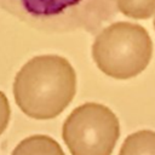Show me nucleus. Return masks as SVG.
<instances>
[{
  "label": "nucleus",
  "instance_id": "7ed1b4c3",
  "mask_svg": "<svg viewBox=\"0 0 155 155\" xmlns=\"http://www.w3.org/2000/svg\"><path fill=\"white\" fill-rule=\"evenodd\" d=\"M0 6L31 23L94 27L113 16L116 0H0Z\"/></svg>",
  "mask_w": 155,
  "mask_h": 155
},
{
  "label": "nucleus",
  "instance_id": "6e6552de",
  "mask_svg": "<svg viewBox=\"0 0 155 155\" xmlns=\"http://www.w3.org/2000/svg\"><path fill=\"white\" fill-rule=\"evenodd\" d=\"M10 119V107L6 97L2 92H0V134L5 131L7 122Z\"/></svg>",
  "mask_w": 155,
  "mask_h": 155
},
{
  "label": "nucleus",
  "instance_id": "f257e3e1",
  "mask_svg": "<svg viewBox=\"0 0 155 155\" xmlns=\"http://www.w3.org/2000/svg\"><path fill=\"white\" fill-rule=\"evenodd\" d=\"M76 91V76L70 63L47 54L30 59L18 71L13 93L21 110L34 119H51L61 114Z\"/></svg>",
  "mask_w": 155,
  "mask_h": 155
},
{
  "label": "nucleus",
  "instance_id": "39448f33",
  "mask_svg": "<svg viewBox=\"0 0 155 155\" xmlns=\"http://www.w3.org/2000/svg\"><path fill=\"white\" fill-rule=\"evenodd\" d=\"M12 155H64L56 140L47 136H31L22 140Z\"/></svg>",
  "mask_w": 155,
  "mask_h": 155
},
{
  "label": "nucleus",
  "instance_id": "1a4fd4ad",
  "mask_svg": "<svg viewBox=\"0 0 155 155\" xmlns=\"http://www.w3.org/2000/svg\"><path fill=\"white\" fill-rule=\"evenodd\" d=\"M154 27H155V19H154Z\"/></svg>",
  "mask_w": 155,
  "mask_h": 155
},
{
  "label": "nucleus",
  "instance_id": "0eeeda50",
  "mask_svg": "<svg viewBox=\"0 0 155 155\" xmlns=\"http://www.w3.org/2000/svg\"><path fill=\"white\" fill-rule=\"evenodd\" d=\"M116 7L127 17L145 19L155 13V0H116Z\"/></svg>",
  "mask_w": 155,
  "mask_h": 155
},
{
  "label": "nucleus",
  "instance_id": "f03ea898",
  "mask_svg": "<svg viewBox=\"0 0 155 155\" xmlns=\"http://www.w3.org/2000/svg\"><path fill=\"white\" fill-rule=\"evenodd\" d=\"M153 44L148 31L134 23L116 22L104 28L92 47L97 67L115 79H130L148 65Z\"/></svg>",
  "mask_w": 155,
  "mask_h": 155
},
{
  "label": "nucleus",
  "instance_id": "20e7f679",
  "mask_svg": "<svg viewBox=\"0 0 155 155\" xmlns=\"http://www.w3.org/2000/svg\"><path fill=\"white\" fill-rule=\"evenodd\" d=\"M117 138L116 116L97 103L76 108L63 126V139L71 155H110Z\"/></svg>",
  "mask_w": 155,
  "mask_h": 155
},
{
  "label": "nucleus",
  "instance_id": "423d86ee",
  "mask_svg": "<svg viewBox=\"0 0 155 155\" xmlns=\"http://www.w3.org/2000/svg\"><path fill=\"white\" fill-rule=\"evenodd\" d=\"M119 155H155V132L138 131L124 142Z\"/></svg>",
  "mask_w": 155,
  "mask_h": 155
}]
</instances>
